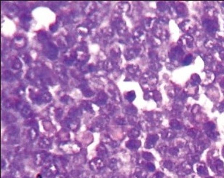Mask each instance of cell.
Returning <instances> with one entry per match:
<instances>
[{"label": "cell", "mask_w": 224, "mask_h": 178, "mask_svg": "<svg viewBox=\"0 0 224 178\" xmlns=\"http://www.w3.org/2000/svg\"><path fill=\"white\" fill-rule=\"evenodd\" d=\"M207 178H213V177H207Z\"/></svg>", "instance_id": "ba28073f"}, {"label": "cell", "mask_w": 224, "mask_h": 178, "mask_svg": "<svg viewBox=\"0 0 224 178\" xmlns=\"http://www.w3.org/2000/svg\"><path fill=\"white\" fill-rule=\"evenodd\" d=\"M196 171L199 175L202 176V177H205V176L208 175V171L206 166L204 164H199L196 167Z\"/></svg>", "instance_id": "7a4b0ae2"}, {"label": "cell", "mask_w": 224, "mask_h": 178, "mask_svg": "<svg viewBox=\"0 0 224 178\" xmlns=\"http://www.w3.org/2000/svg\"><path fill=\"white\" fill-rule=\"evenodd\" d=\"M192 172V167L188 164H184L182 166V169L178 172L180 175H186L191 173Z\"/></svg>", "instance_id": "6da1fadb"}, {"label": "cell", "mask_w": 224, "mask_h": 178, "mask_svg": "<svg viewBox=\"0 0 224 178\" xmlns=\"http://www.w3.org/2000/svg\"><path fill=\"white\" fill-rule=\"evenodd\" d=\"M148 168H149V171H152V172L154 171V169H155V166L154 164H149L148 165Z\"/></svg>", "instance_id": "5b68a950"}, {"label": "cell", "mask_w": 224, "mask_h": 178, "mask_svg": "<svg viewBox=\"0 0 224 178\" xmlns=\"http://www.w3.org/2000/svg\"><path fill=\"white\" fill-rule=\"evenodd\" d=\"M191 59H192V55H189L188 56L185 58L184 62H183V64H184V65H189L191 62Z\"/></svg>", "instance_id": "277c9868"}, {"label": "cell", "mask_w": 224, "mask_h": 178, "mask_svg": "<svg viewBox=\"0 0 224 178\" xmlns=\"http://www.w3.org/2000/svg\"><path fill=\"white\" fill-rule=\"evenodd\" d=\"M189 178H197V177H196V176H194V175H192V176H190V177H189Z\"/></svg>", "instance_id": "52a82bcc"}, {"label": "cell", "mask_w": 224, "mask_h": 178, "mask_svg": "<svg viewBox=\"0 0 224 178\" xmlns=\"http://www.w3.org/2000/svg\"><path fill=\"white\" fill-rule=\"evenodd\" d=\"M214 171L217 172L218 175H223L224 174V167L223 165V163H222L220 160L216 163V165L215 166V168H214Z\"/></svg>", "instance_id": "3957f363"}, {"label": "cell", "mask_w": 224, "mask_h": 178, "mask_svg": "<svg viewBox=\"0 0 224 178\" xmlns=\"http://www.w3.org/2000/svg\"><path fill=\"white\" fill-rule=\"evenodd\" d=\"M164 177V175L162 173H161V172H159V173H157L156 175V176H155L154 178H163Z\"/></svg>", "instance_id": "8992f818"}]
</instances>
